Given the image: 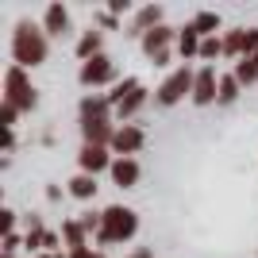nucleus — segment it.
Instances as JSON below:
<instances>
[{"label":"nucleus","instance_id":"c85d7f7f","mask_svg":"<svg viewBox=\"0 0 258 258\" xmlns=\"http://www.w3.org/2000/svg\"><path fill=\"white\" fill-rule=\"evenodd\" d=\"M43 250H58V235L54 231H43Z\"/></svg>","mask_w":258,"mask_h":258},{"label":"nucleus","instance_id":"6ab92c4d","mask_svg":"<svg viewBox=\"0 0 258 258\" xmlns=\"http://www.w3.org/2000/svg\"><path fill=\"white\" fill-rule=\"evenodd\" d=\"M239 89H243V85H239V77L235 74H224V77H220V97H216V104H235Z\"/></svg>","mask_w":258,"mask_h":258},{"label":"nucleus","instance_id":"b1692460","mask_svg":"<svg viewBox=\"0 0 258 258\" xmlns=\"http://www.w3.org/2000/svg\"><path fill=\"white\" fill-rule=\"evenodd\" d=\"M216 54H224V39H201V54L197 58H216Z\"/></svg>","mask_w":258,"mask_h":258},{"label":"nucleus","instance_id":"2f4dec72","mask_svg":"<svg viewBox=\"0 0 258 258\" xmlns=\"http://www.w3.org/2000/svg\"><path fill=\"white\" fill-rule=\"evenodd\" d=\"M12 147H16V135H12V131H4V154H12Z\"/></svg>","mask_w":258,"mask_h":258},{"label":"nucleus","instance_id":"0eeeda50","mask_svg":"<svg viewBox=\"0 0 258 258\" xmlns=\"http://www.w3.org/2000/svg\"><path fill=\"white\" fill-rule=\"evenodd\" d=\"M143 143H147L143 127H135V123H123V127H116V139H112V151H116L119 158H131L135 151H143Z\"/></svg>","mask_w":258,"mask_h":258},{"label":"nucleus","instance_id":"a211bd4d","mask_svg":"<svg viewBox=\"0 0 258 258\" xmlns=\"http://www.w3.org/2000/svg\"><path fill=\"white\" fill-rule=\"evenodd\" d=\"M193 27H197L201 39H212V35L220 31V16H216V12H197V16H193Z\"/></svg>","mask_w":258,"mask_h":258},{"label":"nucleus","instance_id":"2eb2a0df","mask_svg":"<svg viewBox=\"0 0 258 258\" xmlns=\"http://www.w3.org/2000/svg\"><path fill=\"white\" fill-rule=\"evenodd\" d=\"M177 54H181V58H193V54H201V35H197L193 23H185L181 31H177Z\"/></svg>","mask_w":258,"mask_h":258},{"label":"nucleus","instance_id":"1a4fd4ad","mask_svg":"<svg viewBox=\"0 0 258 258\" xmlns=\"http://www.w3.org/2000/svg\"><path fill=\"white\" fill-rule=\"evenodd\" d=\"M112 154H108V147H81V154H77V166H81V173H93V177H97L100 170H112Z\"/></svg>","mask_w":258,"mask_h":258},{"label":"nucleus","instance_id":"f257e3e1","mask_svg":"<svg viewBox=\"0 0 258 258\" xmlns=\"http://www.w3.org/2000/svg\"><path fill=\"white\" fill-rule=\"evenodd\" d=\"M12 58L20 70H35L46 62V31L35 27L31 20H20L12 31Z\"/></svg>","mask_w":258,"mask_h":258},{"label":"nucleus","instance_id":"72a5a7b5","mask_svg":"<svg viewBox=\"0 0 258 258\" xmlns=\"http://www.w3.org/2000/svg\"><path fill=\"white\" fill-rule=\"evenodd\" d=\"M89 258H104V254H100V250H97V254H89Z\"/></svg>","mask_w":258,"mask_h":258},{"label":"nucleus","instance_id":"423d86ee","mask_svg":"<svg viewBox=\"0 0 258 258\" xmlns=\"http://www.w3.org/2000/svg\"><path fill=\"white\" fill-rule=\"evenodd\" d=\"M216 97H220V77H216L212 66H201L197 70V81H193V104H216Z\"/></svg>","mask_w":258,"mask_h":258},{"label":"nucleus","instance_id":"6e6552de","mask_svg":"<svg viewBox=\"0 0 258 258\" xmlns=\"http://www.w3.org/2000/svg\"><path fill=\"white\" fill-rule=\"evenodd\" d=\"M173 39H177V35H173V27H166V23H162V27L147 31L139 43H143V54L154 62V58H162V54H170V43H173Z\"/></svg>","mask_w":258,"mask_h":258},{"label":"nucleus","instance_id":"f03ea898","mask_svg":"<svg viewBox=\"0 0 258 258\" xmlns=\"http://www.w3.org/2000/svg\"><path fill=\"white\" fill-rule=\"evenodd\" d=\"M135 231H139V216H135V208H127V205H108L104 216H100L97 239L104 243V247H116V243H127Z\"/></svg>","mask_w":258,"mask_h":258},{"label":"nucleus","instance_id":"4468645a","mask_svg":"<svg viewBox=\"0 0 258 258\" xmlns=\"http://www.w3.org/2000/svg\"><path fill=\"white\" fill-rule=\"evenodd\" d=\"M97 177L93 173H77V177H70V197H77V201H93L97 197Z\"/></svg>","mask_w":258,"mask_h":258},{"label":"nucleus","instance_id":"412c9836","mask_svg":"<svg viewBox=\"0 0 258 258\" xmlns=\"http://www.w3.org/2000/svg\"><path fill=\"white\" fill-rule=\"evenodd\" d=\"M135 89H139V81H135V77H123V81H116V85H112V93H108V100H112V108H119V104H123V100L131 97V93H135Z\"/></svg>","mask_w":258,"mask_h":258},{"label":"nucleus","instance_id":"c756f323","mask_svg":"<svg viewBox=\"0 0 258 258\" xmlns=\"http://www.w3.org/2000/svg\"><path fill=\"white\" fill-rule=\"evenodd\" d=\"M123 258H154V250L151 247H135L131 254H123Z\"/></svg>","mask_w":258,"mask_h":258},{"label":"nucleus","instance_id":"bb28decb","mask_svg":"<svg viewBox=\"0 0 258 258\" xmlns=\"http://www.w3.org/2000/svg\"><path fill=\"white\" fill-rule=\"evenodd\" d=\"M12 227H16V212H12V208H0V231L12 235Z\"/></svg>","mask_w":258,"mask_h":258},{"label":"nucleus","instance_id":"cd10ccee","mask_svg":"<svg viewBox=\"0 0 258 258\" xmlns=\"http://www.w3.org/2000/svg\"><path fill=\"white\" fill-rule=\"evenodd\" d=\"M16 247H20V235H16V231H12V235H4V247H0V250H4V254H12Z\"/></svg>","mask_w":258,"mask_h":258},{"label":"nucleus","instance_id":"7ed1b4c3","mask_svg":"<svg viewBox=\"0 0 258 258\" xmlns=\"http://www.w3.org/2000/svg\"><path fill=\"white\" fill-rule=\"evenodd\" d=\"M4 104H12L16 112H31L39 104V89L31 85L27 70H20L16 62L4 70Z\"/></svg>","mask_w":258,"mask_h":258},{"label":"nucleus","instance_id":"aec40b11","mask_svg":"<svg viewBox=\"0 0 258 258\" xmlns=\"http://www.w3.org/2000/svg\"><path fill=\"white\" fill-rule=\"evenodd\" d=\"M143 104H147V89L139 85V89H135V93H131L127 100H123V104L116 108V116H119V119H131V116H135V112H139Z\"/></svg>","mask_w":258,"mask_h":258},{"label":"nucleus","instance_id":"5701e85b","mask_svg":"<svg viewBox=\"0 0 258 258\" xmlns=\"http://www.w3.org/2000/svg\"><path fill=\"white\" fill-rule=\"evenodd\" d=\"M243 39H247V31H243V27L227 31V35H224V54H235V58H243Z\"/></svg>","mask_w":258,"mask_h":258},{"label":"nucleus","instance_id":"393cba45","mask_svg":"<svg viewBox=\"0 0 258 258\" xmlns=\"http://www.w3.org/2000/svg\"><path fill=\"white\" fill-rule=\"evenodd\" d=\"M100 216H104V212H81V216H77V224L85 227V231H100Z\"/></svg>","mask_w":258,"mask_h":258},{"label":"nucleus","instance_id":"473e14b6","mask_svg":"<svg viewBox=\"0 0 258 258\" xmlns=\"http://www.w3.org/2000/svg\"><path fill=\"white\" fill-rule=\"evenodd\" d=\"M43 258H66V254H62V250H46Z\"/></svg>","mask_w":258,"mask_h":258},{"label":"nucleus","instance_id":"20e7f679","mask_svg":"<svg viewBox=\"0 0 258 258\" xmlns=\"http://www.w3.org/2000/svg\"><path fill=\"white\" fill-rule=\"evenodd\" d=\"M193 81H197V70H193V66H177V70H173V74L158 85V93H154V104L173 108L177 100L193 97Z\"/></svg>","mask_w":258,"mask_h":258},{"label":"nucleus","instance_id":"f3484780","mask_svg":"<svg viewBox=\"0 0 258 258\" xmlns=\"http://www.w3.org/2000/svg\"><path fill=\"white\" fill-rule=\"evenodd\" d=\"M97 54H100V31H85L77 39V58H81V62H93Z\"/></svg>","mask_w":258,"mask_h":258},{"label":"nucleus","instance_id":"39448f33","mask_svg":"<svg viewBox=\"0 0 258 258\" xmlns=\"http://www.w3.org/2000/svg\"><path fill=\"white\" fill-rule=\"evenodd\" d=\"M116 77V62L108 58V54H97L93 62H81V70H77V81L85 89H97V85H108Z\"/></svg>","mask_w":258,"mask_h":258},{"label":"nucleus","instance_id":"7c9ffc66","mask_svg":"<svg viewBox=\"0 0 258 258\" xmlns=\"http://www.w3.org/2000/svg\"><path fill=\"white\" fill-rule=\"evenodd\" d=\"M127 8H131L127 0H112V8H108V12H112V16H119V12H127Z\"/></svg>","mask_w":258,"mask_h":258},{"label":"nucleus","instance_id":"f704fd0d","mask_svg":"<svg viewBox=\"0 0 258 258\" xmlns=\"http://www.w3.org/2000/svg\"><path fill=\"white\" fill-rule=\"evenodd\" d=\"M254 62H258V54H254Z\"/></svg>","mask_w":258,"mask_h":258},{"label":"nucleus","instance_id":"a878e982","mask_svg":"<svg viewBox=\"0 0 258 258\" xmlns=\"http://www.w3.org/2000/svg\"><path fill=\"white\" fill-rule=\"evenodd\" d=\"M16 116H20V112H16L12 104H0V127H4V131L16 127Z\"/></svg>","mask_w":258,"mask_h":258},{"label":"nucleus","instance_id":"dca6fc26","mask_svg":"<svg viewBox=\"0 0 258 258\" xmlns=\"http://www.w3.org/2000/svg\"><path fill=\"white\" fill-rule=\"evenodd\" d=\"M62 235H66V243H70V254H74V250H89V243H85V227L77 224V220H66L62 224Z\"/></svg>","mask_w":258,"mask_h":258},{"label":"nucleus","instance_id":"4be33fe9","mask_svg":"<svg viewBox=\"0 0 258 258\" xmlns=\"http://www.w3.org/2000/svg\"><path fill=\"white\" fill-rule=\"evenodd\" d=\"M235 77H239V85H254L258 81V62L254 58H239L235 62Z\"/></svg>","mask_w":258,"mask_h":258},{"label":"nucleus","instance_id":"ddd939ff","mask_svg":"<svg viewBox=\"0 0 258 258\" xmlns=\"http://www.w3.org/2000/svg\"><path fill=\"white\" fill-rule=\"evenodd\" d=\"M154 27H162V8L158 4H147V8H139V16H135V23H131V31L127 35H147V31H154Z\"/></svg>","mask_w":258,"mask_h":258},{"label":"nucleus","instance_id":"9d476101","mask_svg":"<svg viewBox=\"0 0 258 258\" xmlns=\"http://www.w3.org/2000/svg\"><path fill=\"white\" fill-rule=\"evenodd\" d=\"M108 173H112V181H116L119 189H131V185L139 181V162L135 158H116Z\"/></svg>","mask_w":258,"mask_h":258},{"label":"nucleus","instance_id":"9b49d317","mask_svg":"<svg viewBox=\"0 0 258 258\" xmlns=\"http://www.w3.org/2000/svg\"><path fill=\"white\" fill-rule=\"evenodd\" d=\"M77 112H81V123H89V119H112V100L97 93V97H85V100H81Z\"/></svg>","mask_w":258,"mask_h":258},{"label":"nucleus","instance_id":"f8f14e48","mask_svg":"<svg viewBox=\"0 0 258 258\" xmlns=\"http://www.w3.org/2000/svg\"><path fill=\"white\" fill-rule=\"evenodd\" d=\"M66 27H70V12H66V4H50L46 16H43V31L54 35V39H62Z\"/></svg>","mask_w":258,"mask_h":258}]
</instances>
